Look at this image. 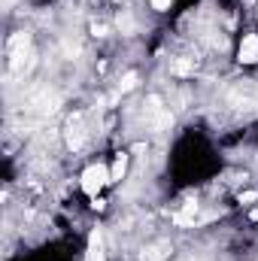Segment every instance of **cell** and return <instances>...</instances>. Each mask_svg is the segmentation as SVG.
I'll return each mask as SVG.
<instances>
[{"label": "cell", "mask_w": 258, "mask_h": 261, "mask_svg": "<svg viewBox=\"0 0 258 261\" xmlns=\"http://www.w3.org/2000/svg\"><path fill=\"white\" fill-rule=\"evenodd\" d=\"M110 182V170L104 167V164H91V167H85V173H82V192L91 197H97V192L104 189Z\"/></svg>", "instance_id": "6da1fadb"}, {"label": "cell", "mask_w": 258, "mask_h": 261, "mask_svg": "<svg viewBox=\"0 0 258 261\" xmlns=\"http://www.w3.org/2000/svg\"><path fill=\"white\" fill-rule=\"evenodd\" d=\"M237 61H240V64H258V34H246V37L240 40Z\"/></svg>", "instance_id": "7a4b0ae2"}, {"label": "cell", "mask_w": 258, "mask_h": 261, "mask_svg": "<svg viewBox=\"0 0 258 261\" xmlns=\"http://www.w3.org/2000/svg\"><path fill=\"white\" fill-rule=\"evenodd\" d=\"M85 261H107V255H104V240H100V231H91V237H88V252H85Z\"/></svg>", "instance_id": "3957f363"}, {"label": "cell", "mask_w": 258, "mask_h": 261, "mask_svg": "<svg viewBox=\"0 0 258 261\" xmlns=\"http://www.w3.org/2000/svg\"><path fill=\"white\" fill-rule=\"evenodd\" d=\"M194 216H197V203H186V210H179V213L173 216V222H176L179 228H192Z\"/></svg>", "instance_id": "277c9868"}, {"label": "cell", "mask_w": 258, "mask_h": 261, "mask_svg": "<svg viewBox=\"0 0 258 261\" xmlns=\"http://www.w3.org/2000/svg\"><path fill=\"white\" fill-rule=\"evenodd\" d=\"M64 140H67V146H70V149H82V143H85V134H82V128H79V125H73V122H70V128H67V134H64Z\"/></svg>", "instance_id": "5b68a950"}, {"label": "cell", "mask_w": 258, "mask_h": 261, "mask_svg": "<svg viewBox=\"0 0 258 261\" xmlns=\"http://www.w3.org/2000/svg\"><path fill=\"white\" fill-rule=\"evenodd\" d=\"M125 170H128V155L119 152V155H116V164H113V170H110V182H119V179L125 176Z\"/></svg>", "instance_id": "8992f818"}, {"label": "cell", "mask_w": 258, "mask_h": 261, "mask_svg": "<svg viewBox=\"0 0 258 261\" xmlns=\"http://www.w3.org/2000/svg\"><path fill=\"white\" fill-rule=\"evenodd\" d=\"M164 249H167V246H146V249L140 252V261H164L167 258Z\"/></svg>", "instance_id": "52a82bcc"}, {"label": "cell", "mask_w": 258, "mask_h": 261, "mask_svg": "<svg viewBox=\"0 0 258 261\" xmlns=\"http://www.w3.org/2000/svg\"><path fill=\"white\" fill-rule=\"evenodd\" d=\"M194 61H186V58H179L176 64H173V73H179V76H189V73H194Z\"/></svg>", "instance_id": "ba28073f"}, {"label": "cell", "mask_w": 258, "mask_h": 261, "mask_svg": "<svg viewBox=\"0 0 258 261\" xmlns=\"http://www.w3.org/2000/svg\"><path fill=\"white\" fill-rule=\"evenodd\" d=\"M119 31L122 34H131L134 31V18H131V12H125V9L119 12Z\"/></svg>", "instance_id": "9c48e42d"}, {"label": "cell", "mask_w": 258, "mask_h": 261, "mask_svg": "<svg viewBox=\"0 0 258 261\" xmlns=\"http://www.w3.org/2000/svg\"><path fill=\"white\" fill-rule=\"evenodd\" d=\"M134 85H137V73H125L122 82H119V91H131Z\"/></svg>", "instance_id": "30bf717a"}, {"label": "cell", "mask_w": 258, "mask_h": 261, "mask_svg": "<svg viewBox=\"0 0 258 261\" xmlns=\"http://www.w3.org/2000/svg\"><path fill=\"white\" fill-rule=\"evenodd\" d=\"M252 200H258V192H243L240 195V203H252Z\"/></svg>", "instance_id": "8fae6325"}, {"label": "cell", "mask_w": 258, "mask_h": 261, "mask_svg": "<svg viewBox=\"0 0 258 261\" xmlns=\"http://www.w3.org/2000/svg\"><path fill=\"white\" fill-rule=\"evenodd\" d=\"M152 6H155L158 12H164V9H170V0H152Z\"/></svg>", "instance_id": "7c38bea8"}, {"label": "cell", "mask_w": 258, "mask_h": 261, "mask_svg": "<svg viewBox=\"0 0 258 261\" xmlns=\"http://www.w3.org/2000/svg\"><path fill=\"white\" fill-rule=\"evenodd\" d=\"M252 222H258V210H252Z\"/></svg>", "instance_id": "4fadbf2b"}]
</instances>
